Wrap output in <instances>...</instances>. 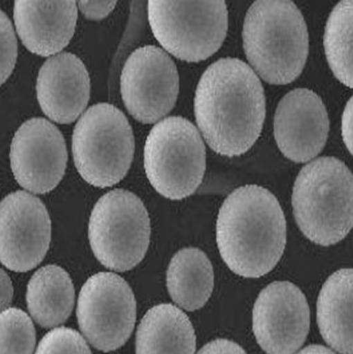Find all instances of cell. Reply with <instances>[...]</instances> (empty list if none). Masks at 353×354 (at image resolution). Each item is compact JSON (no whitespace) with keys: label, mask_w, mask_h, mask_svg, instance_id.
I'll use <instances>...</instances> for the list:
<instances>
[{"label":"cell","mask_w":353,"mask_h":354,"mask_svg":"<svg viewBox=\"0 0 353 354\" xmlns=\"http://www.w3.org/2000/svg\"><path fill=\"white\" fill-rule=\"evenodd\" d=\"M265 115L263 86L241 59H218L199 78L195 120L208 146L217 154L246 153L261 136Z\"/></svg>","instance_id":"1"},{"label":"cell","mask_w":353,"mask_h":354,"mask_svg":"<svg viewBox=\"0 0 353 354\" xmlns=\"http://www.w3.org/2000/svg\"><path fill=\"white\" fill-rule=\"evenodd\" d=\"M286 218L278 198L266 188L245 185L222 203L216 242L228 268L255 279L270 272L286 246Z\"/></svg>","instance_id":"2"},{"label":"cell","mask_w":353,"mask_h":354,"mask_svg":"<svg viewBox=\"0 0 353 354\" xmlns=\"http://www.w3.org/2000/svg\"><path fill=\"white\" fill-rule=\"evenodd\" d=\"M243 48L255 74L270 84L294 82L309 55V34L302 14L287 0H259L243 24Z\"/></svg>","instance_id":"3"},{"label":"cell","mask_w":353,"mask_h":354,"mask_svg":"<svg viewBox=\"0 0 353 354\" xmlns=\"http://www.w3.org/2000/svg\"><path fill=\"white\" fill-rule=\"evenodd\" d=\"M293 213L303 235L329 246L353 227V175L334 157L311 161L299 171L292 194Z\"/></svg>","instance_id":"4"},{"label":"cell","mask_w":353,"mask_h":354,"mask_svg":"<svg viewBox=\"0 0 353 354\" xmlns=\"http://www.w3.org/2000/svg\"><path fill=\"white\" fill-rule=\"evenodd\" d=\"M132 128L126 115L109 103L89 107L77 122L72 152L79 175L95 187L124 179L134 155Z\"/></svg>","instance_id":"5"},{"label":"cell","mask_w":353,"mask_h":354,"mask_svg":"<svg viewBox=\"0 0 353 354\" xmlns=\"http://www.w3.org/2000/svg\"><path fill=\"white\" fill-rule=\"evenodd\" d=\"M145 175L154 189L179 201L197 192L206 171V148L194 125L183 117L158 122L143 150Z\"/></svg>","instance_id":"6"},{"label":"cell","mask_w":353,"mask_h":354,"mask_svg":"<svg viewBox=\"0 0 353 354\" xmlns=\"http://www.w3.org/2000/svg\"><path fill=\"white\" fill-rule=\"evenodd\" d=\"M147 18L160 45L188 63L205 61L217 53L228 32L224 1H150Z\"/></svg>","instance_id":"7"},{"label":"cell","mask_w":353,"mask_h":354,"mask_svg":"<svg viewBox=\"0 0 353 354\" xmlns=\"http://www.w3.org/2000/svg\"><path fill=\"white\" fill-rule=\"evenodd\" d=\"M151 223L138 196L124 189L104 194L93 207L89 223L91 250L110 270L134 268L147 252Z\"/></svg>","instance_id":"8"},{"label":"cell","mask_w":353,"mask_h":354,"mask_svg":"<svg viewBox=\"0 0 353 354\" xmlns=\"http://www.w3.org/2000/svg\"><path fill=\"white\" fill-rule=\"evenodd\" d=\"M76 314L81 333L91 345L100 351H114L126 343L134 328V294L116 273H97L81 288Z\"/></svg>","instance_id":"9"},{"label":"cell","mask_w":353,"mask_h":354,"mask_svg":"<svg viewBox=\"0 0 353 354\" xmlns=\"http://www.w3.org/2000/svg\"><path fill=\"white\" fill-rule=\"evenodd\" d=\"M120 94L127 111L143 124H154L176 104L179 73L159 47H141L127 59L120 74Z\"/></svg>","instance_id":"10"},{"label":"cell","mask_w":353,"mask_h":354,"mask_svg":"<svg viewBox=\"0 0 353 354\" xmlns=\"http://www.w3.org/2000/svg\"><path fill=\"white\" fill-rule=\"evenodd\" d=\"M51 240L49 213L39 198L15 192L0 203V262L27 272L45 258Z\"/></svg>","instance_id":"11"},{"label":"cell","mask_w":353,"mask_h":354,"mask_svg":"<svg viewBox=\"0 0 353 354\" xmlns=\"http://www.w3.org/2000/svg\"><path fill=\"white\" fill-rule=\"evenodd\" d=\"M10 167L21 187L31 194L53 190L64 177L68 152L62 132L48 120L23 123L10 144Z\"/></svg>","instance_id":"12"},{"label":"cell","mask_w":353,"mask_h":354,"mask_svg":"<svg viewBox=\"0 0 353 354\" xmlns=\"http://www.w3.org/2000/svg\"><path fill=\"white\" fill-rule=\"evenodd\" d=\"M253 329L266 353H296L309 329V308L305 294L289 281L268 285L253 306Z\"/></svg>","instance_id":"13"},{"label":"cell","mask_w":353,"mask_h":354,"mask_svg":"<svg viewBox=\"0 0 353 354\" xmlns=\"http://www.w3.org/2000/svg\"><path fill=\"white\" fill-rule=\"evenodd\" d=\"M274 138L284 157L297 163L317 157L327 140L325 105L313 91L296 88L282 97L274 115Z\"/></svg>","instance_id":"14"},{"label":"cell","mask_w":353,"mask_h":354,"mask_svg":"<svg viewBox=\"0 0 353 354\" xmlns=\"http://www.w3.org/2000/svg\"><path fill=\"white\" fill-rule=\"evenodd\" d=\"M37 97L42 111L51 121H76L91 97V80L84 64L73 53L49 57L37 76Z\"/></svg>","instance_id":"15"},{"label":"cell","mask_w":353,"mask_h":354,"mask_svg":"<svg viewBox=\"0 0 353 354\" xmlns=\"http://www.w3.org/2000/svg\"><path fill=\"white\" fill-rule=\"evenodd\" d=\"M78 8L75 1H15L17 34L30 53L56 55L74 36Z\"/></svg>","instance_id":"16"},{"label":"cell","mask_w":353,"mask_h":354,"mask_svg":"<svg viewBox=\"0 0 353 354\" xmlns=\"http://www.w3.org/2000/svg\"><path fill=\"white\" fill-rule=\"evenodd\" d=\"M317 323L324 341L341 354H353V268L332 273L320 290Z\"/></svg>","instance_id":"17"},{"label":"cell","mask_w":353,"mask_h":354,"mask_svg":"<svg viewBox=\"0 0 353 354\" xmlns=\"http://www.w3.org/2000/svg\"><path fill=\"white\" fill-rule=\"evenodd\" d=\"M194 329L184 312L170 304L145 313L136 333V354H194Z\"/></svg>","instance_id":"18"},{"label":"cell","mask_w":353,"mask_h":354,"mask_svg":"<svg viewBox=\"0 0 353 354\" xmlns=\"http://www.w3.org/2000/svg\"><path fill=\"white\" fill-rule=\"evenodd\" d=\"M75 290L64 269L47 265L35 271L27 285L29 314L44 328H54L70 317L74 308Z\"/></svg>","instance_id":"19"},{"label":"cell","mask_w":353,"mask_h":354,"mask_svg":"<svg viewBox=\"0 0 353 354\" xmlns=\"http://www.w3.org/2000/svg\"><path fill=\"white\" fill-rule=\"evenodd\" d=\"M166 286L174 304L192 312L205 306L214 287L213 267L199 248L179 250L168 265Z\"/></svg>","instance_id":"20"},{"label":"cell","mask_w":353,"mask_h":354,"mask_svg":"<svg viewBox=\"0 0 353 354\" xmlns=\"http://www.w3.org/2000/svg\"><path fill=\"white\" fill-rule=\"evenodd\" d=\"M324 50L334 75L353 88V0L341 1L326 22Z\"/></svg>","instance_id":"21"},{"label":"cell","mask_w":353,"mask_h":354,"mask_svg":"<svg viewBox=\"0 0 353 354\" xmlns=\"http://www.w3.org/2000/svg\"><path fill=\"white\" fill-rule=\"evenodd\" d=\"M35 329L30 317L17 308L0 313V354H33Z\"/></svg>","instance_id":"22"},{"label":"cell","mask_w":353,"mask_h":354,"mask_svg":"<svg viewBox=\"0 0 353 354\" xmlns=\"http://www.w3.org/2000/svg\"><path fill=\"white\" fill-rule=\"evenodd\" d=\"M35 354H91V351L78 331L56 327L44 335Z\"/></svg>","instance_id":"23"},{"label":"cell","mask_w":353,"mask_h":354,"mask_svg":"<svg viewBox=\"0 0 353 354\" xmlns=\"http://www.w3.org/2000/svg\"><path fill=\"white\" fill-rule=\"evenodd\" d=\"M16 35L12 22L0 10V86L6 82L17 61Z\"/></svg>","instance_id":"24"},{"label":"cell","mask_w":353,"mask_h":354,"mask_svg":"<svg viewBox=\"0 0 353 354\" xmlns=\"http://www.w3.org/2000/svg\"><path fill=\"white\" fill-rule=\"evenodd\" d=\"M77 8L87 19L101 20L107 17L116 6V1H79Z\"/></svg>","instance_id":"25"},{"label":"cell","mask_w":353,"mask_h":354,"mask_svg":"<svg viewBox=\"0 0 353 354\" xmlns=\"http://www.w3.org/2000/svg\"><path fill=\"white\" fill-rule=\"evenodd\" d=\"M197 354H247L238 344L226 339H217L206 344Z\"/></svg>","instance_id":"26"},{"label":"cell","mask_w":353,"mask_h":354,"mask_svg":"<svg viewBox=\"0 0 353 354\" xmlns=\"http://www.w3.org/2000/svg\"><path fill=\"white\" fill-rule=\"evenodd\" d=\"M342 136L347 149L353 156V96L349 99L343 113Z\"/></svg>","instance_id":"27"},{"label":"cell","mask_w":353,"mask_h":354,"mask_svg":"<svg viewBox=\"0 0 353 354\" xmlns=\"http://www.w3.org/2000/svg\"><path fill=\"white\" fill-rule=\"evenodd\" d=\"M14 287L10 277L3 269L0 268V313L8 310L12 304Z\"/></svg>","instance_id":"28"},{"label":"cell","mask_w":353,"mask_h":354,"mask_svg":"<svg viewBox=\"0 0 353 354\" xmlns=\"http://www.w3.org/2000/svg\"><path fill=\"white\" fill-rule=\"evenodd\" d=\"M297 354H336L332 350L322 345H311L305 347Z\"/></svg>","instance_id":"29"}]
</instances>
